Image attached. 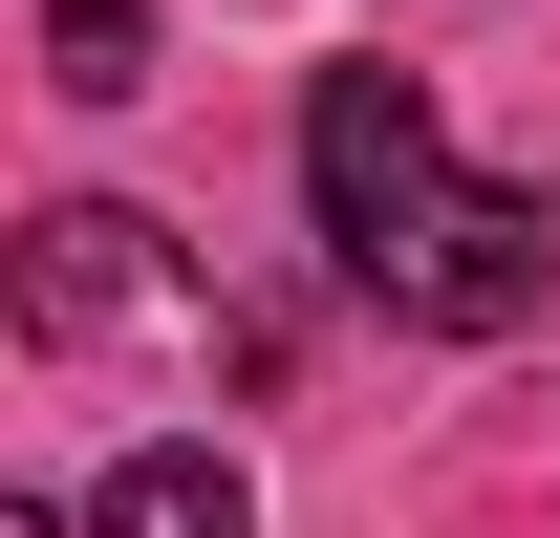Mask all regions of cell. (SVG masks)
Listing matches in <instances>:
<instances>
[{"instance_id":"cell-1","label":"cell","mask_w":560,"mask_h":538,"mask_svg":"<svg viewBox=\"0 0 560 538\" xmlns=\"http://www.w3.org/2000/svg\"><path fill=\"white\" fill-rule=\"evenodd\" d=\"M302 195H324V259H346L388 324H431V344H495V324L560 302V215L431 130L410 66H324V108H302Z\"/></svg>"},{"instance_id":"cell-2","label":"cell","mask_w":560,"mask_h":538,"mask_svg":"<svg viewBox=\"0 0 560 538\" xmlns=\"http://www.w3.org/2000/svg\"><path fill=\"white\" fill-rule=\"evenodd\" d=\"M0 344H130V366H215V280L151 237L130 195H44V215H0Z\"/></svg>"},{"instance_id":"cell-3","label":"cell","mask_w":560,"mask_h":538,"mask_svg":"<svg viewBox=\"0 0 560 538\" xmlns=\"http://www.w3.org/2000/svg\"><path fill=\"white\" fill-rule=\"evenodd\" d=\"M86 538H259V495H237V453H215V431H151V453L86 495Z\"/></svg>"},{"instance_id":"cell-4","label":"cell","mask_w":560,"mask_h":538,"mask_svg":"<svg viewBox=\"0 0 560 538\" xmlns=\"http://www.w3.org/2000/svg\"><path fill=\"white\" fill-rule=\"evenodd\" d=\"M44 66H66L86 108H130L151 86V0H44Z\"/></svg>"},{"instance_id":"cell-5","label":"cell","mask_w":560,"mask_h":538,"mask_svg":"<svg viewBox=\"0 0 560 538\" xmlns=\"http://www.w3.org/2000/svg\"><path fill=\"white\" fill-rule=\"evenodd\" d=\"M0 538H86V517H22V495H0Z\"/></svg>"}]
</instances>
